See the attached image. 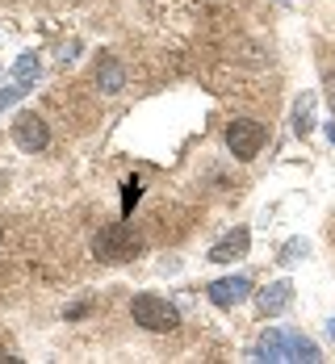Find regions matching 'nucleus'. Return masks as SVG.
I'll list each match as a JSON object with an SVG mask.
<instances>
[{"mask_svg": "<svg viewBox=\"0 0 335 364\" xmlns=\"http://www.w3.org/2000/svg\"><path fill=\"white\" fill-rule=\"evenodd\" d=\"M130 318L143 331H176L181 327V314L168 297H155V293H139L130 301Z\"/></svg>", "mask_w": 335, "mask_h": 364, "instance_id": "nucleus-1", "label": "nucleus"}, {"mask_svg": "<svg viewBox=\"0 0 335 364\" xmlns=\"http://www.w3.org/2000/svg\"><path fill=\"white\" fill-rule=\"evenodd\" d=\"M143 252V243L122 226V222H113V226H101L97 230V239H92V255L97 259H105V264H122V259H134V255Z\"/></svg>", "mask_w": 335, "mask_h": 364, "instance_id": "nucleus-2", "label": "nucleus"}, {"mask_svg": "<svg viewBox=\"0 0 335 364\" xmlns=\"http://www.w3.org/2000/svg\"><path fill=\"white\" fill-rule=\"evenodd\" d=\"M264 139H268V130H264L256 117H235V122L226 126V146H230V155L243 159V164L260 155Z\"/></svg>", "mask_w": 335, "mask_h": 364, "instance_id": "nucleus-3", "label": "nucleus"}, {"mask_svg": "<svg viewBox=\"0 0 335 364\" xmlns=\"http://www.w3.org/2000/svg\"><path fill=\"white\" fill-rule=\"evenodd\" d=\"M13 143L21 146V151H46V143H50V130H46V122L38 117V113H21L17 122H13Z\"/></svg>", "mask_w": 335, "mask_h": 364, "instance_id": "nucleus-4", "label": "nucleus"}, {"mask_svg": "<svg viewBox=\"0 0 335 364\" xmlns=\"http://www.w3.org/2000/svg\"><path fill=\"white\" fill-rule=\"evenodd\" d=\"M206 293H210V301H214L218 310H235L239 301L252 297V281H248V277H223V281H214Z\"/></svg>", "mask_w": 335, "mask_h": 364, "instance_id": "nucleus-5", "label": "nucleus"}, {"mask_svg": "<svg viewBox=\"0 0 335 364\" xmlns=\"http://www.w3.org/2000/svg\"><path fill=\"white\" fill-rule=\"evenodd\" d=\"M248 247H252V230H248V226H235L230 235H223V239L210 247L206 259H214V264H235V259L248 255Z\"/></svg>", "mask_w": 335, "mask_h": 364, "instance_id": "nucleus-6", "label": "nucleus"}, {"mask_svg": "<svg viewBox=\"0 0 335 364\" xmlns=\"http://www.w3.org/2000/svg\"><path fill=\"white\" fill-rule=\"evenodd\" d=\"M285 360L319 364V360H323V352H319V343H314V339H306V335H298V331H285Z\"/></svg>", "mask_w": 335, "mask_h": 364, "instance_id": "nucleus-7", "label": "nucleus"}, {"mask_svg": "<svg viewBox=\"0 0 335 364\" xmlns=\"http://www.w3.org/2000/svg\"><path fill=\"white\" fill-rule=\"evenodd\" d=\"M289 301H294V285H289V281H272L268 289L256 293V306H260V314H281Z\"/></svg>", "mask_w": 335, "mask_h": 364, "instance_id": "nucleus-8", "label": "nucleus"}, {"mask_svg": "<svg viewBox=\"0 0 335 364\" xmlns=\"http://www.w3.org/2000/svg\"><path fill=\"white\" fill-rule=\"evenodd\" d=\"M252 360H272V364H285V331H281V327L264 331L260 339H256V348H252Z\"/></svg>", "mask_w": 335, "mask_h": 364, "instance_id": "nucleus-9", "label": "nucleus"}, {"mask_svg": "<svg viewBox=\"0 0 335 364\" xmlns=\"http://www.w3.org/2000/svg\"><path fill=\"white\" fill-rule=\"evenodd\" d=\"M97 88H101L105 97H113V92H122V88H126V72H122V63L110 59V55L97 63Z\"/></svg>", "mask_w": 335, "mask_h": 364, "instance_id": "nucleus-10", "label": "nucleus"}, {"mask_svg": "<svg viewBox=\"0 0 335 364\" xmlns=\"http://www.w3.org/2000/svg\"><path fill=\"white\" fill-rule=\"evenodd\" d=\"M294 130H298L302 139L314 130V97H302L298 109H294Z\"/></svg>", "mask_w": 335, "mask_h": 364, "instance_id": "nucleus-11", "label": "nucleus"}, {"mask_svg": "<svg viewBox=\"0 0 335 364\" xmlns=\"http://www.w3.org/2000/svg\"><path fill=\"white\" fill-rule=\"evenodd\" d=\"M38 72H42L38 55H21V59L13 63V80H17V84H30V80H38Z\"/></svg>", "mask_w": 335, "mask_h": 364, "instance_id": "nucleus-12", "label": "nucleus"}, {"mask_svg": "<svg viewBox=\"0 0 335 364\" xmlns=\"http://www.w3.org/2000/svg\"><path fill=\"white\" fill-rule=\"evenodd\" d=\"M306 252H310L306 239H289V243L281 247V264H298V259H306Z\"/></svg>", "mask_w": 335, "mask_h": 364, "instance_id": "nucleus-13", "label": "nucleus"}, {"mask_svg": "<svg viewBox=\"0 0 335 364\" xmlns=\"http://www.w3.org/2000/svg\"><path fill=\"white\" fill-rule=\"evenodd\" d=\"M139 197H143V184H139V181H134V176H130V181L122 184V214H130Z\"/></svg>", "mask_w": 335, "mask_h": 364, "instance_id": "nucleus-14", "label": "nucleus"}, {"mask_svg": "<svg viewBox=\"0 0 335 364\" xmlns=\"http://www.w3.org/2000/svg\"><path fill=\"white\" fill-rule=\"evenodd\" d=\"M26 92H30V84H13V88H4V92H0V113L9 109V105H17Z\"/></svg>", "mask_w": 335, "mask_h": 364, "instance_id": "nucleus-15", "label": "nucleus"}, {"mask_svg": "<svg viewBox=\"0 0 335 364\" xmlns=\"http://www.w3.org/2000/svg\"><path fill=\"white\" fill-rule=\"evenodd\" d=\"M323 88H327V105H331V113H335V72L323 80Z\"/></svg>", "mask_w": 335, "mask_h": 364, "instance_id": "nucleus-16", "label": "nucleus"}, {"mask_svg": "<svg viewBox=\"0 0 335 364\" xmlns=\"http://www.w3.org/2000/svg\"><path fill=\"white\" fill-rule=\"evenodd\" d=\"M327 339H335V318H327Z\"/></svg>", "mask_w": 335, "mask_h": 364, "instance_id": "nucleus-17", "label": "nucleus"}, {"mask_svg": "<svg viewBox=\"0 0 335 364\" xmlns=\"http://www.w3.org/2000/svg\"><path fill=\"white\" fill-rule=\"evenodd\" d=\"M327 139L335 143V122H327Z\"/></svg>", "mask_w": 335, "mask_h": 364, "instance_id": "nucleus-18", "label": "nucleus"}]
</instances>
